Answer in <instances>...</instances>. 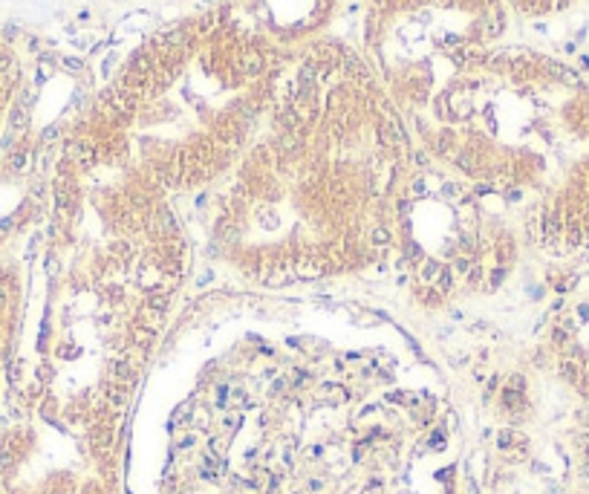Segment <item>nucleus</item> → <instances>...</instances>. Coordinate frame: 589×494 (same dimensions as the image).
Segmentation results:
<instances>
[{
	"mask_svg": "<svg viewBox=\"0 0 589 494\" xmlns=\"http://www.w3.org/2000/svg\"><path fill=\"white\" fill-rule=\"evenodd\" d=\"M370 29L390 93L416 116L506 29V9L503 0H379Z\"/></svg>",
	"mask_w": 589,
	"mask_h": 494,
	"instance_id": "1",
	"label": "nucleus"
},
{
	"mask_svg": "<svg viewBox=\"0 0 589 494\" xmlns=\"http://www.w3.org/2000/svg\"><path fill=\"white\" fill-rule=\"evenodd\" d=\"M329 0H248L251 12L277 35H303L321 26Z\"/></svg>",
	"mask_w": 589,
	"mask_h": 494,
	"instance_id": "2",
	"label": "nucleus"
},
{
	"mask_svg": "<svg viewBox=\"0 0 589 494\" xmlns=\"http://www.w3.org/2000/svg\"><path fill=\"white\" fill-rule=\"evenodd\" d=\"M20 81H23V72H20L17 55L6 41H0V139L6 133L14 101L20 96Z\"/></svg>",
	"mask_w": 589,
	"mask_h": 494,
	"instance_id": "3",
	"label": "nucleus"
},
{
	"mask_svg": "<svg viewBox=\"0 0 589 494\" xmlns=\"http://www.w3.org/2000/svg\"><path fill=\"white\" fill-rule=\"evenodd\" d=\"M9 353H12V350H9V347H6V344L0 341V367H3V364H6V358H9Z\"/></svg>",
	"mask_w": 589,
	"mask_h": 494,
	"instance_id": "4",
	"label": "nucleus"
}]
</instances>
